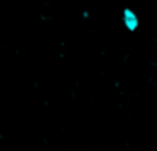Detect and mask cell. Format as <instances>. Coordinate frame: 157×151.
Segmentation results:
<instances>
[{
  "mask_svg": "<svg viewBox=\"0 0 157 151\" xmlns=\"http://www.w3.org/2000/svg\"><path fill=\"white\" fill-rule=\"evenodd\" d=\"M82 17H84V18H89V17H90V12H89V11H84V12H82Z\"/></svg>",
  "mask_w": 157,
  "mask_h": 151,
  "instance_id": "2",
  "label": "cell"
},
{
  "mask_svg": "<svg viewBox=\"0 0 157 151\" xmlns=\"http://www.w3.org/2000/svg\"><path fill=\"white\" fill-rule=\"evenodd\" d=\"M122 23H124V26L127 28V31L134 32V31H137V28H139V17H137V14H136L133 9L125 8L124 12H122Z\"/></svg>",
  "mask_w": 157,
  "mask_h": 151,
  "instance_id": "1",
  "label": "cell"
}]
</instances>
